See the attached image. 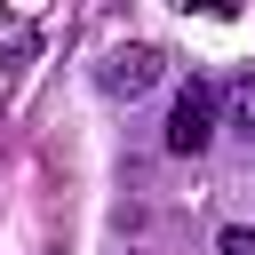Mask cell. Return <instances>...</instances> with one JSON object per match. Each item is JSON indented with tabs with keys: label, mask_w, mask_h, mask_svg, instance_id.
<instances>
[{
	"label": "cell",
	"mask_w": 255,
	"mask_h": 255,
	"mask_svg": "<svg viewBox=\"0 0 255 255\" xmlns=\"http://www.w3.org/2000/svg\"><path fill=\"white\" fill-rule=\"evenodd\" d=\"M215 104H223V96H215V80H199V72L175 88V112H167V151H175V159H199V151L215 143Z\"/></svg>",
	"instance_id": "obj_1"
},
{
	"label": "cell",
	"mask_w": 255,
	"mask_h": 255,
	"mask_svg": "<svg viewBox=\"0 0 255 255\" xmlns=\"http://www.w3.org/2000/svg\"><path fill=\"white\" fill-rule=\"evenodd\" d=\"M159 72H167V56H159L151 40H135V48H112L104 88H112V96H143V88H159Z\"/></svg>",
	"instance_id": "obj_2"
},
{
	"label": "cell",
	"mask_w": 255,
	"mask_h": 255,
	"mask_svg": "<svg viewBox=\"0 0 255 255\" xmlns=\"http://www.w3.org/2000/svg\"><path fill=\"white\" fill-rule=\"evenodd\" d=\"M215 255H255V231H247V223H231V231L215 239Z\"/></svg>",
	"instance_id": "obj_3"
},
{
	"label": "cell",
	"mask_w": 255,
	"mask_h": 255,
	"mask_svg": "<svg viewBox=\"0 0 255 255\" xmlns=\"http://www.w3.org/2000/svg\"><path fill=\"white\" fill-rule=\"evenodd\" d=\"M231 104H239V120H247V135H255V72H239V88H231Z\"/></svg>",
	"instance_id": "obj_4"
}]
</instances>
